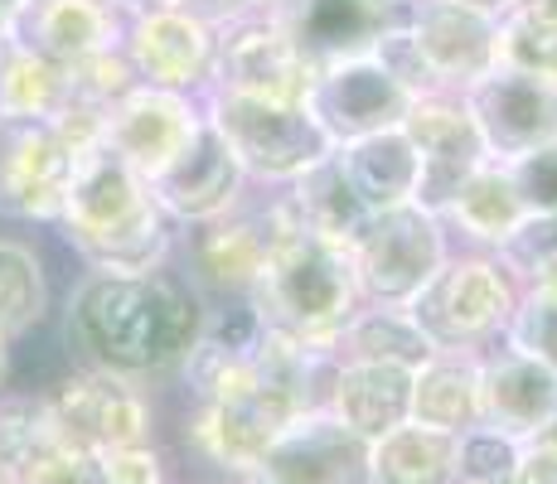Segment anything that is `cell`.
Returning <instances> with one entry per match:
<instances>
[{
    "instance_id": "obj_10",
    "label": "cell",
    "mask_w": 557,
    "mask_h": 484,
    "mask_svg": "<svg viewBox=\"0 0 557 484\" xmlns=\"http://www.w3.org/2000/svg\"><path fill=\"white\" fill-rule=\"evenodd\" d=\"M460 102L475 116L480 141H485L490 160H499V165L557 141V83L553 78L519 73V69H495L480 83H470L460 92Z\"/></svg>"
},
{
    "instance_id": "obj_35",
    "label": "cell",
    "mask_w": 557,
    "mask_h": 484,
    "mask_svg": "<svg viewBox=\"0 0 557 484\" xmlns=\"http://www.w3.org/2000/svg\"><path fill=\"white\" fill-rule=\"evenodd\" d=\"M505 170H509L513 189H519V199H523V209L529 213L557 209V141L529 150V156H519V160H509Z\"/></svg>"
},
{
    "instance_id": "obj_16",
    "label": "cell",
    "mask_w": 557,
    "mask_h": 484,
    "mask_svg": "<svg viewBox=\"0 0 557 484\" xmlns=\"http://www.w3.org/2000/svg\"><path fill=\"white\" fill-rule=\"evenodd\" d=\"M199 122H203V112L185 92L136 83V88L107 112V146L151 185L160 170L175 165L180 150L195 141Z\"/></svg>"
},
{
    "instance_id": "obj_22",
    "label": "cell",
    "mask_w": 557,
    "mask_h": 484,
    "mask_svg": "<svg viewBox=\"0 0 557 484\" xmlns=\"http://www.w3.org/2000/svg\"><path fill=\"white\" fill-rule=\"evenodd\" d=\"M407 422L432 432H470L480 422V353L475 349H436L412 369V407Z\"/></svg>"
},
{
    "instance_id": "obj_11",
    "label": "cell",
    "mask_w": 557,
    "mask_h": 484,
    "mask_svg": "<svg viewBox=\"0 0 557 484\" xmlns=\"http://www.w3.org/2000/svg\"><path fill=\"white\" fill-rule=\"evenodd\" d=\"M73 146L49 116L0 112V209L15 219H59Z\"/></svg>"
},
{
    "instance_id": "obj_28",
    "label": "cell",
    "mask_w": 557,
    "mask_h": 484,
    "mask_svg": "<svg viewBox=\"0 0 557 484\" xmlns=\"http://www.w3.org/2000/svg\"><path fill=\"white\" fill-rule=\"evenodd\" d=\"M499 69L557 83V0H509L499 10Z\"/></svg>"
},
{
    "instance_id": "obj_15",
    "label": "cell",
    "mask_w": 557,
    "mask_h": 484,
    "mask_svg": "<svg viewBox=\"0 0 557 484\" xmlns=\"http://www.w3.org/2000/svg\"><path fill=\"white\" fill-rule=\"evenodd\" d=\"M228 35L219 39V59H213V88L262 97V102H306L310 78L306 59L292 49L286 29L272 15H248L238 25H223Z\"/></svg>"
},
{
    "instance_id": "obj_42",
    "label": "cell",
    "mask_w": 557,
    "mask_h": 484,
    "mask_svg": "<svg viewBox=\"0 0 557 484\" xmlns=\"http://www.w3.org/2000/svg\"><path fill=\"white\" fill-rule=\"evenodd\" d=\"M223 484H233V480H223Z\"/></svg>"
},
{
    "instance_id": "obj_26",
    "label": "cell",
    "mask_w": 557,
    "mask_h": 484,
    "mask_svg": "<svg viewBox=\"0 0 557 484\" xmlns=\"http://www.w3.org/2000/svg\"><path fill=\"white\" fill-rule=\"evenodd\" d=\"M373 484H456V436L403 422L369 440Z\"/></svg>"
},
{
    "instance_id": "obj_6",
    "label": "cell",
    "mask_w": 557,
    "mask_h": 484,
    "mask_svg": "<svg viewBox=\"0 0 557 484\" xmlns=\"http://www.w3.org/2000/svg\"><path fill=\"white\" fill-rule=\"evenodd\" d=\"M355 276L363 300L373 306H407L446 262V233L442 219L422 203H398V209L369 213L359 238L349 243Z\"/></svg>"
},
{
    "instance_id": "obj_39",
    "label": "cell",
    "mask_w": 557,
    "mask_h": 484,
    "mask_svg": "<svg viewBox=\"0 0 557 484\" xmlns=\"http://www.w3.org/2000/svg\"><path fill=\"white\" fill-rule=\"evenodd\" d=\"M20 10H25V0H0V35H5V29L15 25Z\"/></svg>"
},
{
    "instance_id": "obj_1",
    "label": "cell",
    "mask_w": 557,
    "mask_h": 484,
    "mask_svg": "<svg viewBox=\"0 0 557 484\" xmlns=\"http://www.w3.org/2000/svg\"><path fill=\"white\" fill-rule=\"evenodd\" d=\"M203 330V310L189 286L160 272L116 276L98 272L78 286L69 315V335L88 349L92 369L122 373V378H151L180 373L195 353Z\"/></svg>"
},
{
    "instance_id": "obj_30",
    "label": "cell",
    "mask_w": 557,
    "mask_h": 484,
    "mask_svg": "<svg viewBox=\"0 0 557 484\" xmlns=\"http://www.w3.org/2000/svg\"><path fill=\"white\" fill-rule=\"evenodd\" d=\"M63 107V69L39 53L10 45L0 53V112L53 116Z\"/></svg>"
},
{
    "instance_id": "obj_21",
    "label": "cell",
    "mask_w": 557,
    "mask_h": 484,
    "mask_svg": "<svg viewBox=\"0 0 557 484\" xmlns=\"http://www.w3.org/2000/svg\"><path fill=\"white\" fill-rule=\"evenodd\" d=\"M325 407L345 426H355L359 436L379 440L383 432L407 422L412 369H403V363H373V359H339Z\"/></svg>"
},
{
    "instance_id": "obj_27",
    "label": "cell",
    "mask_w": 557,
    "mask_h": 484,
    "mask_svg": "<svg viewBox=\"0 0 557 484\" xmlns=\"http://www.w3.org/2000/svg\"><path fill=\"white\" fill-rule=\"evenodd\" d=\"M339 359H373V363H403L417 369L436 353V344L426 339V330L412 320L407 306H373L359 310L335 339Z\"/></svg>"
},
{
    "instance_id": "obj_23",
    "label": "cell",
    "mask_w": 557,
    "mask_h": 484,
    "mask_svg": "<svg viewBox=\"0 0 557 484\" xmlns=\"http://www.w3.org/2000/svg\"><path fill=\"white\" fill-rule=\"evenodd\" d=\"M339 160H345L349 185L359 189L363 209L383 213L398 209V203H417V185H422V160H417V146L407 141L403 126L379 136H363V141L335 146Z\"/></svg>"
},
{
    "instance_id": "obj_37",
    "label": "cell",
    "mask_w": 557,
    "mask_h": 484,
    "mask_svg": "<svg viewBox=\"0 0 557 484\" xmlns=\"http://www.w3.org/2000/svg\"><path fill=\"white\" fill-rule=\"evenodd\" d=\"M175 10H185V15H195L203 20V25H238V20H248V15H267L262 10V0H180Z\"/></svg>"
},
{
    "instance_id": "obj_32",
    "label": "cell",
    "mask_w": 557,
    "mask_h": 484,
    "mask_svg": "<svg viewBox=\"0 0 557 484\" xmlns=\"http://www.w3.org/2000/svg\"><path fill=\"white\" fill-rule=\"evenodd\" d=\"M519 436L475 422L470 432L456 436V484H509L519 470Z\"/></svg>"
},
{
    "instance_id": "obj_5",
    "label": "cell",
    "mask_w": 557,
    "mask_h": 484,
    "mask_svg": "<svg viewBox=\"0 0 557 484\" xmlns=\"http://www.w3.org/2000/svg\"><path fill=\"white\" fill-rule=\"evenodd\" d=\"M519 306V282L505 272V262L490 257H446L442 272L432 276L412 300V320L426 330L436 349H480L495 330L509 325Z\"/></svg>"
},
{
    "instance_id": "obj_7",
    "label": "cell",
    "mask_w": 557,
    "mask_h": 484,
    "mask_svg": "<svg viewBox=\"0 0 557 484\" xmlns=\"http://www.w3.org/2000/svg\"><path fill=\"white\" fill-rule=\"evenodd\" d=\"M45 417L63 446L83 456H107L122 446H151L156 407L136 387V378L107 369L69 373L53 393H45Z\"/></svg>"
},
{
    "instance_id": "obj_12",
    "label": "cell",
    "mask_w": 557,
    "mask_h": 484,
    "mask_svg": "<svg viewBox=\"0 0 557 484\" xmlns=\"http://www.w3.org/2000/svg\"><path fill=\"white\" fill-rule=\"evenodd\" d=\"M412 102L417 97L373 53L369 59L335 63V69H320L306 92V112L320 122L330 146H349V141H363V136L393 132V126H403Z\"/></svg>"
},
{
    "instance_id": "obj_36",
    "label": "cell",
    "mask_w": 557,
    "mask_h": 484,
    "mask_svg": "<svg viewBox=\"0 0 557 484\" xmlns=\"http://www.w3.org/2000/svg\"><path fill=\"white\" fill-rule=\"evenodd\" d=\"M509 484H557V426L523 440L519 470H513Z\"/></svg>"
},
{
    "instance_id": "obj_9",
    "label": "cell",
    "mask_w": 557,
    "mask_h": 484,
    "mask_svg": "<svg viewBox=\"0 0 557 484\" xmlns=\"http://www.w3.org/2000/svg\"><path fill=\"white\" fill-rule=\"evenodd\" d=\"M248 484H373L369 436L345 426L330 407H306L267 446Z\"/></svg>"
},
{
    "instance_id": "obj_4",
    "label": "cell",
    "mask_w": 557,
    "mask_h": 484,
    "mask_svg": "<svg viewBox=\"0 0 557 484\" xmlns=\"http://www.w3.org/2000/svg\"><path fill=\"white\" fill-rule=\"evenodd\" d=\"M203 112L223 132V141L233 146L238 165L262 179H286L292 185L296 175H306L315 160H325L335 150L330 136L320 132V122L306 112V102H262V97L213 88Z\"/></svg>"
},
{
    "instance_id": "obj_34",
    "label": "cell",
    "mask_w": 557,
    "mask_h": 484,
    "mask_svg": "<svg viewBox=\"0 0 557 484\" xmlns=\"http://www.w3.org/2000/svg\"><path fill=\"white\" fill-rule=\"evenodd\" d=\"M92 484H170V466L165 456L151 446H122L92 456Z\"/></svg>"
},
{
    "instance_id": "obj_40",
    "label": "cell",
    "mask_w": 557,
    "mask_h": 484,
    "mask_svg": "<svg viewBox=\"0 0 557 484\" xmlns=\"http://www.w3.org/2000/svg\"><path fill=\"white\" fill-rule=\"evenodd\" d=\"M10 383V339H0V393H5Z\"/></svg>"
},
{
    "instance_id": "obj_17",
    "label": "cell",
    "mask_w": 557,
    "mask_h": 484,
    "mask_svg": "<svg viewBox=\"0 0 557 484\" xmlns=\"http://www.w3.org/2000/svg\"><path fill=\"white\" fill-rule=\"evenodd\" d=\"M243 179H248V170L238 165L233 146L223 141V132L209 122V112H203L195 141L180 150L175 165L160 170V175L151 179V194H156L160 209L175 213V219L213 223L228 209H238Z\"/></svg>"
},
{
    "instance_id": "obj_33",
    "label": "cell",
    "mask_w": 557,
    "mask_h": 484,
    "mask_svg": "<svg viewBox=\"0 0 557 484\" xmlns=\"http://www.w3.org/2000/svg\"><path fill=\"white\" fill-rule=\"evenodd\" d=\"M505 344H513L519 353L548 363L557 373V286H523L519 306H513Z\"/></svg>"
},
{
    "instance_id": "obj_2",
    "label": "cell",
    "mask_w": 557,
    "mask_h": 484,
    "mask_svg": "<svg viewBox=\"0 0 557 484\" xmlns=\"http://www.w3.org/2000/svg\"><path fill=\"white\" fill-rule=\"evenodd\" d=\"M63 228L69 243L98 272L146 276L170 257V213L156 203L151 185L116 156L112 146H92L73 156L69 194H63Z\"/></svg>"
},
{
    "instance_id": "obj_29",
    "label": "cell",
    "mask_w": 557,
    "mask_h": 484,
    "mask_svg": "<svg viewBox=\"0 0 557 484\" xmlns=\"http://www.w3.org/2000/svg\"><path fill=\"white\" fill-rule=\"evenodd\" d=\"M49 310V272L45 257L29 243L0 238V339H20Z\"/></svg>"
},
{
    "instance_id": "obj_31",
    "label": "cell",
    "mask_w": 557,
    "mask_h": 484,
    "mask_svg": "<svg viewBox=\"0 0 557 484\" xmlns=\"http://www.w3.org/2000/svg\"><path fill=\"white\" fill-rule=\"evenodd\" d=\"M505 272L523 286H557V209L529 213L519 228L509 233V243L499 247Z\"/></svg>"
},
{
    "instance_id": "obj_13",
    "label": "cell",
    "mask_w": 557,
    "mask_h": 484,
    "mask_svg": "<svg viewBox=\"0 0 557 484\" xmlns=\"http://www.w3.org/2000/svg\"><path fill=\"white\" fill-rule=\"evenodd\" d=\"M403 132H407V141L417 146V160H422L417 203L432 213H442L446 203H451V194L490 160L475 116H470L466 102H456L451 92L417 97L403 116Z\"/></svg>"
},
{
    "instance_id": "obj_24",
    "label": "cell",
    "mask_w": 557,
    "mask_h": 484,
    "mask_svg": "<svg viewBox=\"0 0 557 484\" xmlns=\"http://www.w3.org/2000/svg\"><path fill=\"white\" fill-rule=\"evenodd\" d=\"M292 203H296V219H301L306 233H315V238H325V243H339V247L355 243L359 228L369 223V209H363L359 189L349 185L339 150H330L306 175L292 179Z\"/></svg>"
},
{
    "instance_id": "obj_8",
    "label": "cell",
    "mask_w": 557,
    "mask_h": 484,
    "mask_svg": "<svg viewBox=\"0 0 557 484\" xmlns=\"http://www.w3.org/2000/svg\"><path fill=\"white\" fill-rule=\"evenodd\" d=\"M272 20L310 73L369 59L393 29L412 25V0H282Z\"/></svg>"
},
{
    "instance_id": "obj_20",
    "label": "cell",
    "mask_w": 557,
    "mask_h": 484,
    "mask_svg": "<svg viewBox=\"0 0 557 484\" xmlns=\"http://www.w3.org/2000/svg\"><path fill=\"white\" fill-rule=\"evenodd\" d=\"M5 35H20V49L69 69V63L112 45L116 10L107 0H25V10L15 15V25Z\"/></svg>"
},
{
    "instance_id": "obj_18",
    "label": "cell",
    "mask_w": 557,
    "mask_h": 484,
    "mask_svg": "<svg viewBox=\"0 0 557 484\" xmlns=\"http://www.w3.org/2000/svg\"><path fill=\"white\" fill-rule=\"evenodd\" d=\"M126 59H132L136 78L151 88L189 92L213 78V59H219V39L203 20L185 10H156V15H136L132 35H126Z\"/></svg>"
},
{
    "instance_id": "obj_38",
    "label": "cell",
    "mask_w": 557,
    "mask_h": 484,
    "mask_svg": "<svg viewBox=\"0 0 557 484\" xmlns=\"http://www.w3.org/2000/svg\"><path fill=\"white\" fill-rule=\"evenodd\" d=\"M112 10H122V15H156V10H175L180 0H107Z\"/></svg>"
},
{
    "instance_id": "obj_14",
    "label": "cell",
    "mask_w": 557,
    "mask_h": 484,
    "mask_svg": "<svg viewBox=\"0 0 557 484\" xmlns=\"http://www.w3.org/2000/svg\"><path fill=\"white\" fill-rule=\"evenodd\" d=\"M412 39L442 92H466L499 69V10L470 0H412Z\"/></svg>"
},
{
    "instance_id": "obj_19",
    "label": "cell",
    "mask_w": 557,
    "mask_h": 484,
    "mask_svg": "<svg viewBox=\"0 0 557 484\" xmlns=\"http://www.w3.org/2000/svg\"><path fill=\"white\" fill-rule=\"evenodd\" d=\"M480 422L519 440L557 426V373L513 344L480 353Z\"/></svg>"
},
{
    "instance_id": "obj_41",
    "label": "cell",
    "mask_w": 557,
    "mask_h": 484,
    "mask_svg": "<svg viewBox=\"0 0 557 484\" xmlns=\"http://www.w3.org/2000/svg\"><path fill=\"white\" fill-rule=\"evenodd\" d=\"M470 5H485V10H505L509 0H470Z\"/></svg>"
},
{
    "instance_id": "obj_3",
    "label": "cell",
    "mask_w": 557,
    "mask_h": 484,
    "mask_svg": "<svg viewBox=\"0 0 557 484\" xmlns=\"http://www.w3.org/2000/svg\"><path fill=\"white\" fill-rule=\"evenodd\" d=\"M252 300L267 330H282V335L306 344H335L339 330L359 315L363 290L349 247L296 228L272 252L262 282L252 286Z\"/></svg>"
},
{
    "instance_id": "obj_25",
    "label": "cell",
    "mask_w": 557,
    "mask_h": 484,
    "mask_svg": "<svg viewBox=\"0 0 557 484\" xmlns=\"http://www.w3.org/2000/svg\"><path fill=\"white\" fill-rule=\"evenodd\" d=\"M436 219H451L466 238H475L485 247H505L509 233L529 219V209H523L509 170L499 165V160H485V165L451 194V203H446Z\"/></svg>"
}]
</instances>
